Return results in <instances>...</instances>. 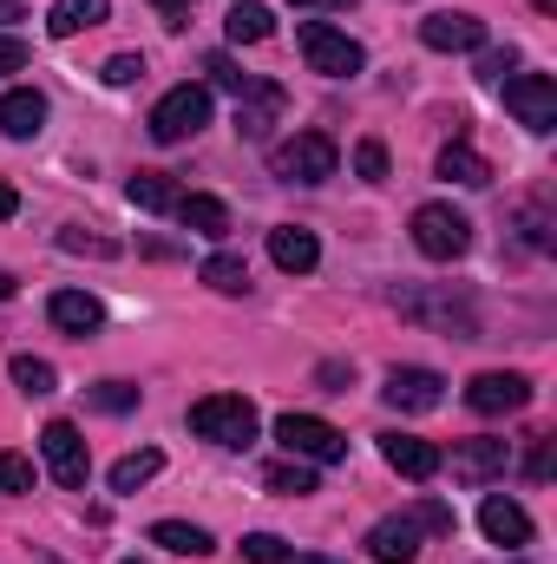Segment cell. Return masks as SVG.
Wrapping results in <instances>:
<instances>
[{"instance_id":"6da1fadb","label":"cell","mask_w":557,"mask_h":564,"mask_svg":"<svg viewBox=\"0 0 557 564\" xmlns=\"http://www.w3.org/2000/svg\"><path fill=\"white\" fill-rule=\"evenodd\" d=\"M256 401H243V394H204L197 408H190V433L197 440H210V446H250L256 440Z\"/></svg>"},{"instance_id":"7a4b0ae2","label":"cell","mask_w":557,"mask_h":564,"mask_svg":"<svg viewBox=\"0 0 557 564\" xmlns=\"http://www.w3.org/2000/svg\"><path fill=\"white\" fill-rule=\"evenodd\" d=\"M295 46H302L308 73H321V79H354V73L368 66L361 40H348V33H341V26H328V20H302Z\"/></svg>"},{"instance_id":"3957f363","label":"cell","mask_w":557,"mask_h":564,"mask_svg":"<svg viewBox=\"0 0 557 564\" xmlns=\"http://www.w3.org/2000/svg\"><path fill=\"white\" fill-rule=\"evenodd\" d=\"M270 171H276L282 184H328L341 171V151H335L328 132H295L288 144L270 151Z\"/></svg>"},{"instance_id":"277c9868","label":"cell","mask_w":557,"mask_h":564,"mask_svg":"<svg viewBox=\"0 0 557 564\" xmlns=\"http://www.w3.org/2000/svg\"><path fill=\"white\" fill-rule=\"evenodd\" d=\"M210 126V86H171L157 106H151V139L157 144H184V139H197Z\"/></svg>"},{"instance_id":"5b68a950","label":"cell","mask_w":557,"mask_h":564,"mask_svg":"<svg viewBox=\"0 0 557 564\" xmlns=\"http://www.w3.org/2000/svg\"><path fill=\"white\" fill-rule=\"evenodd\" d=\"M414 250L433 257V263H452L472 250V224L452 210V204H419L414 210Z\"/></svg>"},{"instance_id":"8992f818","label":"cell","mask_w":557,"mask_h":564,"mask_svg":"<svg viewBox=\"0 0 557 564\" xmlns=\"http://www.w3.org/2000/svg\"><path fill=\"white\" fill-rule=\"evenodd\" d=\"M276 440L288 446V459H308V466H335V459H348V433L328 426V421H315V414H282Z\"/></svg>"},{"instance_id":"52a82bcc","label":"cell","mask_w":557,"mask_h":564,"mask_svg":"<svg viewBox=\"0 0 557 564\" xmlns=\"http://www.w3.org/2000/svg\"><path fill=\"white\" fill-rule=\"evenodd\" d=\"M499 93H505V106H512V119L525 132H538V139L557 132V79L551 73H512Z\"/></svg>"},{"instance_id":"ba28073f","label":"cell","mask_w":557,"mask_h":564,"mask_svg":"<svg viewBox=\"0 0 557 564\" xmlns=\"http://www.w3.org/2000/svg\"><path fill=\"white\" fill-rule=\"evenodd\" d=\"M466 408L472 414H518V408H532V381L512 368H485L466 381Z\"/></svg>"},{"instance_id":"9c48e42d","label":"cell","mask_w":557,"mask_h":564,"mask_svg":"<svg viewBox=\"0 0 557 564\" xmlns=\"http://www.w3.org/2000/svg\"><path fill=\"white\" fill-rule=\"evenodd\" d=\"M394 308L414 315V322H426V328L459 335V341H479V315H472L466 295H452V302H426V295H414V289H394Z\"/></svg>"},{"instance_id":"30bf717a","label":"cell","mask_w":557,"mask_h":564,"mask_svg":"<svg viewBox=\"0 0 557 564\" xmlns=\"http://www.w3.org/2000/svg\"><path fill=\"white\" fill-rule=\"evenodd\" d=\"M40 453H46V473L59 479V486H86V473H92V459H86V440H79V426L73 421H46L40 433Z\"/></svg>"},{"instance_id":"8fae6325","label":"cell","mask_w":557,"mask_h":564,"mask_svg":"<svg viewBox=\"0 0 557 564\" xmlns=\"http://www.w3.org/2000/svg\"><path fill=\"white\" fill-rule=\"evenodd\" d=\"M381 401L401 408V414H433V408L446 401V381H439L433 368H394L387 388H381Z\"/></svg>"},{"instance_id":"7c38bea8","label":"cell","mask_w":557,"mask_h":564,"mask_svg":"<svg viewBox=\"0 0 557 564\" xmlns=\"http://www.w3.org/2000/svg\"><path fill=\"white\" fill-rule=\"evenodd\" d=\"M419 40L433 53H479L485 46V20L479 13H426L419 20Z\"/></svg>"},{"instance_id":"4fadbf2b","label":"cell","mask_w":557,"mask_h":564,"mask_svg":"<svg viewBox=\"0 0 557 564\" xmlns=\"http://www.w3.org/2000/svg\"><path fill=\"white\" fill-rule=\"evenodd\" d=\"M505 459H512V446L505 440H452V479H466V486H485V479H499L505 473Z\"/></svg>"},{"instance_id":"5bb4252c","label":"cell","mask_w":557,"mask_h":564,"mask_svg":"<svg viewBox=\"0 0 557 564\" xmlns=\"http://www.w3.org/2000/svg\"><path fill=\"white\" fill-rule=\"evenodd\" d=\"M381 459H387L401 479H433V473L446 466V453H439L433 440H419V433H381Z\"/></svg>"},{"instance_id":"9a60e30c","label":"cell","mask_w":557,"mask_h":564,"mask_svg":"<svg viewBox=\"0 0 557 564\" xmlns=\"http://www.w3.org/2000/svg\"><path fill=\"white\" fill-rule=\"evenodd\" d=\"M282 106H288V93H282L276 79H256V86L237 99V132H243V139H270V126L282 119Z\"/></svg>"},{"instance_id":"2e32d148","label":"cell","mask_w":557,"mask_h":564,"mask_svg":"<svg viewBox=\"0 0 557 564\" xmlns=\"http://www.w3.org/2000/svg\"><path fill=\"white\" fill-rule=\"evenodd\" d=\"M368 558L374 564H414L419 558V525L401 512V519H381L374 532H368Z\"/></svg>"},{"instance_id":"e0dca14e","label":"cell","mask_w":557,"mask_h":564,"mask_svg":"<svg viewBox=\"0 0 557 564\" xmlns=\"http://www.w3.org/2000/svg\"><path fill=\"white\" fill-rule=\"evenodd\" d=\"M46 315H53V328H66V335H99V328H106V308H99V295H86V289H59V295L46 302Z\"/></svg>"},{"instance_id":"ac0fdd59","label":"cell","mask_w":557,"mask_h":564,"mask_svg":"<svg viewBox=\"0 0 557 564\" xmlns=\"http://www.w3.org/2000/svg\"><path fill=\"white\" fill-rule=\"evenodd\" d=\"M479 525H485L492 545H532V512H525L518 499H499V492H492V499L479 506Z\"/></svg>"},{"instance_id":"d6986e66","label":"cell","mask_w":557,"mask_h":564,"mask_svg":"<svg viewBox=\"0 0 557 564\" xmlns=\"http://www.w3.org/2000/svg\"><path fill=\"white\" fill-rule=\"evenodd\" d=\"M270 257H276V270H288V276H308L321 263V243H315V230L282 224V230H270Z\"/></svg>"},{"instance_id":"ffe728a7","label":"cell","mask_w":557,"mask_h":564,"mask_svg":"<svg viewBox=\"0 0 557 564\" xmlns=\"http://www.w3.org/2000/svg\"><path fill=\"white\" fill-rule=\"evenodd\" d=\"M40 126H46V93H33V86L0 93V132L7 139H40Z\"/></svg>"},{"instance_id":"44dd1931","label":"cell","mask_w":557,"mask_h":564,"mask_svg":"<svg viewBox=\"0 0 557 564\" xmlns=\"http://www.w3.org/2000/svg\"><path fill=\"white\" fill-rule=\"evenodd\" d=\"M433 171H439L446 184H466V191H479V184H492V164H485V158H479V151H472L466 139H452V144H446Z\"/></svg>"},{"instance_id":"7402d4cb","label":"cell","mask_w":557,"mask_h":564,"mask_svg":"<svg viewBox=\"0 0 557 564\" xmlns=\"http://www.w3.org/2000/svg\"><path fill=\"white\" fill-rule=\"evenodd\" d=\"M223 33H230V46H256V40L276 33V13H270L263 0H237V7L223 13Z\"/></svg>"},{"instance_id":"603a6c76","label":"cell","mask_w":557,"mask_h":564,"mask_svg":"<svg viewBox=\"0 0 557 564\" xmlns=\"http://www.w3.org/2000/svg\"><path fill=\"white\" fill-rule=\"evenodd\" d=\"M177 217H184V230H197V237H230V204H223V197L190 191V197H177Z\"/></svg>"},{"instance_id":"cb8c5ba5","label":"cell","mask_w":557,"mask_h":564,"mask_svg":"<svg viewBox=\"0 0 557 564\" xmlns=\"http://www.w3.org/2000/svg\"><path fill=\"white\" fill-rule=\"evenodd\" d=\"M151 545H164V552H177V558H210V552H217V539H210L204 525H184V519H157V525H151Z\"/></svg>"},{"instance_id":"d4e9b609","label":"cell","mask_w":557,"mask_h":564,"mask_svg":"<svg viewBox=\"0 0 557 564\" xmlns=\"http://www.w3.org/2000/svg\"><path fill=\"white\" fill-rule=\"evenodd\" d=\"M106 13H112V0H53L46 33H53V40H73V33H86V26H99Z\"/></svg>"},{"instance_id":"484cf974","label":"cell","mask_w":557,"mask_h":564,"mask_svg":"<svg viewBox=\"0 0 557 564\" xmlns=\"http://www.w3.org/2000/svg\"><path fill=\"white\" fill-rule=\"evenodd\" d=\"M125 197H132L139 210H151V217H164V210L177 217V197H184V191L171 184V171H139V177L125 184Z\"/></svg>"},{"instance_id":"4316f807","label":"cell","mask_w":557,"mask_h":564,"mask_svg":"<svg viewBox=\"0 0 557 564\" xmlns=\"http://www.w3.org/2000/svg\"><path fill=\"white\" fill-rule=\"evenodd\" d=\"M197 276L210 282L217 295H250V263H243V257H230V250L204 257V270H197Z\"/></svg>"},{"instance_id":"83f0119b","label":"cell","mask_w":557,"mask_h":564,"mask_svg":"<svg viewBox=\"0 0 557 564\" xmlns=\"http://www.w3.org/2000/svg\"><path fill=\"white\" fill-rule=\"evenodd\" d=\"M157 473H164V453L157 446H139V453H125L112 466V492H139L144 479H157Z\"/></svg>"},{"instance_id":"f1b7e54d","label":"cell","mask_w":557,"mask_h":564,"mask_svg":"<svg viewBox=\"0 0 557 564\" xmlns=\"http://www.w3.org/2000/svg\"><path fill=\"white\" fill-rule=\"evenodd\" d=\"M263 486L282 492V499H302V492H315V466H308V459H282V466L263 473Z\"/></svg>"},{"instance_id":"f546056e","label":"cell","mask_w":557,"mask_h":564,"mask_svg":"<svg viewBox=\"0 0 557 564\" xmlns=\"http://www.w3.org/2000/svg\"><path fill=\"white\" fill-rule=\"evenodd\" d=\"M7 375H13V388H20V394H53V381H59V375H53V361H40V355H13V368H7Z\"/></svg>"},{"instance_id":"4dcf8cb0","label":"cell","mask_w":557,"mask_h":564,"mask_svg":"<svg viewBox=\"0 0 557 564\" xmlns=\"http://www.w3.org/2000/svg\"><path fill=\"white\" fill-rule=\"evenodd\" d=\"M86 401H92L99 414H132V408H139V388H132V381H99V388H86Z\"/></svg>"},{"instance_id":"1f68e13d","label":"cell","mask_w":557,"mask_h":564,"mask_svg":"<svg viewBox=\"0 0 557 564\" xmlns=\"http://www.w3.org/2000/svg\"><path fill=\"white\" fill-rule=\"evenodd\" d=\"M204 73H210V86H223V93H237V99H243V93L256 86V79H250V73H243V66H237L230 53H210V59H204Z\"/></svg>"},{"instance_id":"d6a6232c","label":"cell","mask_w":557,"mask_h":564,"mask_svg":"<svg viewBox=\"0 0 557 564\" xmlns=\"http://www.w3.org/2000/svg\"><path fill=\"white\" fill-rule=\"evenodd\" d=\"M407 519H414L419 532H433V539H452V525H459L446 499H419V506H414V512H407Z\"/></svg>"},{"instance_id":"836d02e7","label":"cell","mask_w":557,"mask_h":564,"mask_svg":"<svg viewBox=\"0 0 557 564\" xmlns=\"http://www.w3.org/2000/svg\"><path fill=\"white\" fill-rule=\"evenodd\" d=\"M0 492H33V459L26 453H0Z\"/></svg>"},{"instance_id":"e575fe53","label":"cell","mask_w":557,"mask_h":564,"mask_svg":"<svg viewBox=\"0 0 557 564\" xmlns=\"http://www.w3.org/2000/svg\"><path fill=\"white\" fill-rule=\"evenodd\" d=\"M243 558L250 564H288V545H282L276 532H250V539H243Z\"/></svg>"},{"instance_id":"d590c367","label":"cell","mask_w":557,"mask_h":564,"mask_svg":"<svg viewBox=\"0 0 557 564\" xmlns=\"http://www.w3.org/2000/svg\"><path fill=\"white\" fill-rule=\"evenodd\" d=\"M59 250H73V257H119L112 237H86V230H59Z\"/></svg>"},{"instance_id":"8d00e7d4","label":"cell","mask_w":557,"mask_h":564,"mask_svg":"<svg viewBox=\"0 0 557 564\" xmlns=\"http://www.w3.org/2000/svg\"><path fill=\"white\" fill-rule=\"evenodd\" d=\"M354 171L381 184V177H387V144H381V139H361V144H354Z\"/></svg>"},{"instance_id":"74e56055","label":"cell","mask_w":557,"mask_h":564,"mask_svg":"<svg viewBox=\"0 0 557 564\" xmlns=\"http://www.w3.org/2000/svg\"><path fill=\"white\" fill-rule=\"evenodd\" d=\"M139 79H144L139 53H112V59H106V86H139Z\"/></svg>"},{"instance_id":"f35d334b","label":"cell","mask_w":557,"mask_h":564,"mask_svg":"<svg viewBox=\"0 0 557 564\" xmlns=\"http://www.w3.org/2000/svg\"><path fill=\"white\" fill-rule=\"evenodd\" d=\"M512 66H518V53H512V46H505V53H485V59H479V79H485V86H505V79H512Z\"/></svg>"},{"instance_id":"ab89813d","label":"cell","mask_w":557,"mask_h":564,"mask_svg":"<svg viewBox=\"0 0 557 564\" xmlns=\"http://www.w3.org/2000/svg\"><path fill=\"white\" fill-rule=\"evenodd\" d=\"M20 66H26V40L0 33V73H20Z\"/></svg>"},{"instance_id":"60d3db41","label":"cell","mask_w":557,"mask_h":564,"mask_svg":"<svg viewBox=\"0 0 557 564\" xmlns=\"http://www.w3.org/2000/svg\"><path fill=\"white\" fill-rule=\"evenodd\" d=\"M525 473H532V479H551V440H538V446H532V459H525Z\"/></svg>"},{"instance_id":"b9f144b4","label":"cell","mask_w":557,"mask_h":564,"mask_svg":"<svg viewBox=\"0 0 557 564\" xmlns=\"http://www.w3.org/2000/svg\"><path fill=\"white\" fill-rule=\"evenodd\" d=\"M13 210H20V191H13V184H7V177H0V224H7V217H13Z\"/></svg>"},{"instance_id":"7bdbcfd3","label":"cell","mask_w":557,"mask_h":564,"mask_svg":"<svg viewBox=\"0 0 557 564\" xmlns=\"http://www.w3.org/2000/svg\"><path fill=\"white\" fill-rule=\"evenodd\" d=\"M151 7H164V13H184V7H197V0H151Z\"/></svg>"},{"instance_id":"ee69618b","label":"cell","mask_w":557,"mask_h":564,"mask_svg":"<svg viewBox=\"0 0 557 564\" xmlns=\"http://www.w3.org/2000/svg\"><path fill=\"white\" fill-rule=\"evenodd\" d=\"M7 295H13V276H7V270H0V302H7Z\"/></svg>"},{"instance_id":"f6af8a7d","label":"cell","mask_w":557,"mask_h":564,"mask_svg":"<svg viewBox=\"0 0 557 564\" xmlns=\"http://www.w3.org/2000/svg\"><path fill=\"white\" fill-rule=\"evenodd\" d=\"M532 7H538V13H557V0H532Z\"/></svg>"},{"instance_id":"bcb514c9","label":"cell","mask_w":557,"mask_h":564,"mask_svg":"<svg viewBox=\"0 0 557 564\" xmlns=\"http://www.w3.org/2000/svg\"><path fill=\"white\" fill-rule=\"evenodd\" d=\"M288 564H335V558H288Z\"/></svg>"},{"instance_id":"7dc6e473","label":"cell","mask_w":557,"mask_h":564,"mask_svg":"<svg viewBox=\"0 0 557 564\" xmlns=\"http://www.w3.org/2000/svg\"><path fill=\"white\" fill-rule=\"evenodd\" d=\"M288 7H315V0H288Z\"/></svg>"},{"instance_id":"c3c4849f","label":"cell","mask_w":557,"mask_h":564,"mask_svg":"<svg viewBox=\"0 0 557 564\" xmlns=\"http://www.w3.org/2000/svg\"><path fill=\"white\" fill-rule=\"evenodd\" d=\"M328 7H354V0H328Z\"/></svg>"},{"instance_id":"681fc988","label":"cell","mask_w":557,"mask_h":564,"mask_svg":"<svg viewBox=\"0 0 557 564\" xmlns=\"http://www.w3.org/2000/svg\"><path fill=\"white\" fill-rule=\"evenodd\" d=\"M125 564H139V558H125Z\"/></svg>"}]
</instances>
